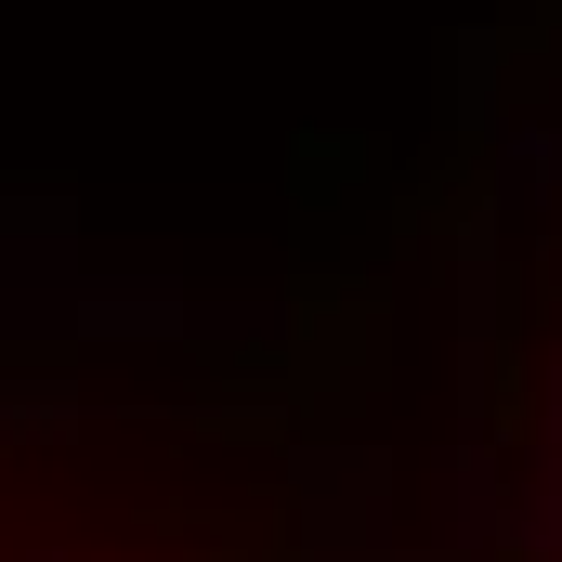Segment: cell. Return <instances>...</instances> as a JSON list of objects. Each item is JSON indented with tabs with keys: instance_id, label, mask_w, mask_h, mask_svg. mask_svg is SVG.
<instances>
[{
	"instance_id": "1",
	"label": "cell",
	"mask_w": 562,
	"mask_h": 562,
	"mask_svg": "<svg viewBox=\"0 0 562 562\" xmlns=\"http://www.w3.org/2000/svg\"><path fill=\"white\" fill-rule=\"evenodd\" d=\"M0 562H26V550H0Z\"/></svg>"
}]
</instances>
